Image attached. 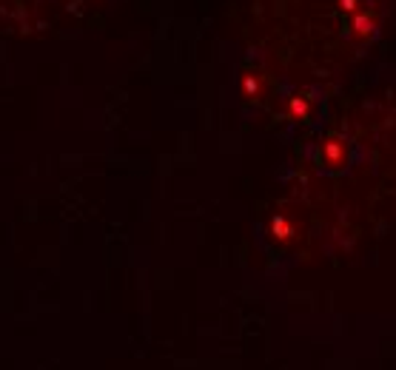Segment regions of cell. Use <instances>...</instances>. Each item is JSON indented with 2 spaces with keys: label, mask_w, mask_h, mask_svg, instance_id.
<instances>
[{
  "label": "cell",
  "mask_w": 396,
  "mask_h": 370,
  "mask_svg": "<svg viewBox=\"0 0 396 370\" xmlns=\"http://www.w3.org/2000/svg\"><path fill=\"white\" fill-rule=\"evenodd\" d=\"M353 29H356L359 35H370V32L376 29V23H373L370 15H353Z\"/></svg>",
  "instance_id": "obj_2"
},
{
  "label": "cell",
  "mask_w": 396,
  "mask_h": 370,
  "mask_svg": "<svg viewBox=\"0 0 396 370\" xmlns=\"http://www.w3.org/2000/svg\"><path fill=\"white\" fill-rule=\"evenodd\" d=\"M322 159L331 162V165H339L345 159V142L342 140H325V145H322Z\"/></svg>",
  "instance_id": "obj_1"
},
{
  "label": "cell",
  "mask_w": 396,
  "mask_h": 370,
  "mask_svg": "<svg viewBox=\"0 0 396 370\" xmlns=\"http://www.w3.org/2000/svg\"><path fill=\"white\" fill-rule=\"evenodd\" d=\"M339 6L345 12H356V0H339Z\"/></svg>",
  "instance_id": "obj_5"
},
{
  "label": "cell",
  "mask_w": 396,
  "mask_h": 370,
  "mask_svg": "<svg viewBox=\"0 0 396 370\" xmlns=\"http://www.w3.org/2000/svg\"><path fill=\"white\" fill-rule=\"evenodd\" d=\"M274 234H277L280 239H288L291 237V222L282 220V217H277V220H274Z\"/></svg>",
  "instance_id": "obj_4"
},
{
  "label": "cell",
  "mask_w": 396,
  "mask_h": 370,
  "mask_svg": "<svg viewBox=\"0 0 396 370\" xmlns=\"http://www.w3.org/2000/svg\"><path fill=\"white\" fill-rule=\"evenodd\" d=\"M291 114L300 117V120H305V117H308V103H305L302 97H294L291 100Z\"/></svg>",
  "instance_id": "obj_3"
}]
</instances>
